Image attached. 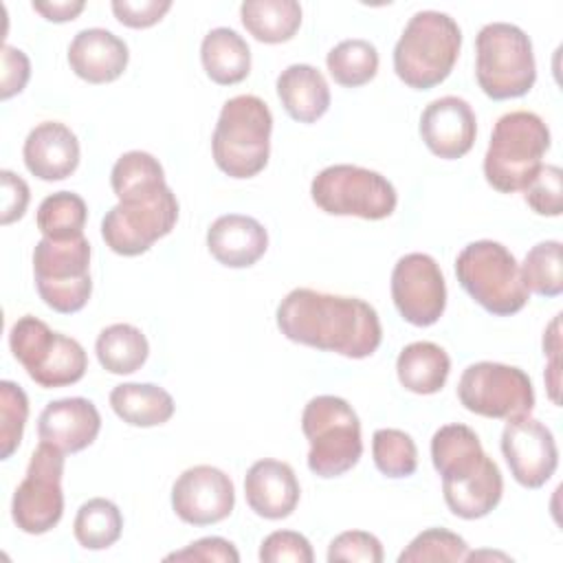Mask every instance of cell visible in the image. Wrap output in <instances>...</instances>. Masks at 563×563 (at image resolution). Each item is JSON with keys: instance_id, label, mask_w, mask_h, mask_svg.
I'll use <instances>...</instances> for the list:
<instances>
[{"instance_id": "cell-1", "label": "cell", "mask_w": 563, "mask_h": 563, "mask_svg": "<svg viewBox=\"0 0 563 563\" xmlns=\"http://www.w3.org/2000/svg\"><path fill=\"white\" fill-rule=\"evenodd\" d=\"M110 185L119 202L101 220V238L110 251L134 257L176 227L178 200L165 183L158 158L132 150L117 158Z\"/></svg>"}, {"instance_id": "cell-2", "label": "cell", "mask_w": 563, "mask_h": 563, "mask_svg": "<svg viewBox=\"0 0 563 563\" xmlns=\"http://www.w3.org/2000/svg\"><path fill=\"white\" fill-rule=\"evenodd\" d=\"M275 317L288 341L347 358H367L383 341L378 312L358 297L295 288L279 301Z\"/></svg>"}, {"instance_id": "cell-3", "label": "cell", "mask_w": 563, "mask_h": 563, "mask_svg": "<svg viewBox=\"0 0 563 563\" xmlns=\"http://www.w3.org/2000/svg\"><path fill=\"white\" fill-rule=\"evenodd\" d=\"M431 462L442 477V495L455 517L482 519L501 501V471L484 453L471 427L460 422L440 427L431 438Z\"/></svg>"}, {"instance_id": "cell-4", "label": "cell", "mask_w": 563, "mask_h": 563, "mask_svg": "<svg viewBox=\"0 0 563 563\" xmlns=\"http://www.w3.org/2000/svg\"><path fill=\"white\" fill-rule=\"evenodd\" d=\"M460 48L462 31L449 13L418 11L394 46V70L405 86L429 90L451 75Z\"/></svg>"}, {"instance_id": "cell-5", "label": "cell", "mask_w": 563, "mask_h": 563, "mask_svg": "<svg viewBox=\"0 0 563 563\" xmlns=\"http://www.w3.org/2000/svg\"><path fill=\"white\" fill-rule=\"evenodd\" d=\"M273 114L264 99L238 95L224 101L211 136L213 161L231 178L257 176L271 156Z\"/></svg>"}, {"instance_id": "cell-6", "label": "cell", "mask_w": 563, "mask_h": 563, "mask_svg": "<svg viewBox=\"0 0 563 563\" xmlns=\"http://www.w3.org/2000/svg\"><path fill=\"white\" fill-rule=\"evenodd\" d=\"M548 150L550 130L539 114L528 110L501 114L484 154L486 183L501 194L523 191L541 169Z\"/></svg>"}, {"instance_id": "cell-7", "label": "cell", "mask_w": 563, "mask_h": 563, "mask_svg": "<svg viewBox=\"0 0 563 563\" xmlns=\"http://www.w3.org/2000/svg\"><path fill=\"white\" fill-rule=\"evenodd\" d=\"M301 431L310 444L308 468L323 479L354 468L363 455L361 420L339 396H314L301 413Z\"/></svg>"}, {"instance_id": "cell-8", "label": "cell", "mask_w": 563, "mask_h": 563, "mask_svg": "<svg viewBox=\"0 0 563 563\" xmlns=\"http://www.w3.org/2000/svg\"><path fill=\"white\" fill-rule=\"evenodd\" d=\"M455 275L460 286L486 312L510 317L528 303V288L515 255L495 240H477L466 244L455 257Z\"/></svg>"}, {"instance_id": "cell-9", "label": "cell", "mask_w": 563, "mask_h": 563, "mask_svg": "<svg viewBox=\"0 0 563 563\" xmlns=\"http://www.w3.org/2000/svg\"><path fill=\"white\" fill-rule=\"evenodd\" d=\"M475 77L495 101L528 95L537 81L530 37L510 22L484 24L475 37Z\"/></svg>"}, {"instance_id": "cell-10", "label": "cell", "mask_w": 563, "mask_h": 563, "mask_svg": "<svg viewBox=\"0 0 563 563\" xmlns=\"http://www.w3.org/2000/svg\"><path fill=\"white\" fill-rule=\"evenodd\" d=\"M9 347L29 378L44 389L75 385L88 369V356L81 343L51 330L33 314H24L11 325Z\"/></svg>"}, {"instance_id": "cell-11", "label": "cell", "mask_w": 563, "mask_h": 563, "mask_svg": "<svg viewBox=\"0 0 563 563\" xmlns=\"http://www.w3.org/2000/svg\"><path fill=\"white\" fill-rule=\"evenodd\" d=\"M35 288L42 301L62 314L79 312L90 295V242L84 235L68 240L42 238L33 249Z\"/></svg>"}, {"instance_id": "cell-12", "label": "cell", "mask_w": 563, "mask_h": 563, "mask_svg": "<svg viewBox=\"0 0 563 563\" xmlns=\"http://www.w3.org/2000/svg\"><path fill=\"white\" fill-rule=\"evenodd\" d=\"M310 196L330 216H356L363 220L389 218L398 205V194L383 174L347 163L321 169L312 178Z\"/></svg>"}, {"instance_id": "cell-13", "label": "cell", "mask_w": 563, "mask_h": 563, "mask_svg": "<svg viewBox=\"0 0 563 563\" xmlns=\"http://www.w3.org/2000/svg\"><path fill=\"white\" fill-rule=\"evenodd\" d=\"M457 398L464 409L484 418L510 420L534 409L530 376L515 365L493 361L473 363L462 372Z\"/></svg>"}, {"instance_id": "cell-14", "label": "cell", "mask_w": 563, "mask_h": 563, "mask_svg": "<svg viewBox=\"0 0 563 563\" xmlns=\"http://www.w3.org/2000/svg\"><path fill=\"white\" fill-rule=\"evenodd\" d=\"M64 451L40 442L11 499V519L26 534L53 530L64 515Z\"/></svg>"}, {"instance_id": "cell-15", "label": "cell", "mask_w": 563, "mask_h": 563, "mask_svg": "<svg viewBox=\"0 0 563 563\" xmlns=\"http://www.w3.org/2000/svg\"><path fill=\"white\" fill-rule=\"evenodd\" d=\"M391 299L411 325L427 328L440 321L446 308V284L440 264L427 253L402 255L391 271Z\"/></svg>"}, {"instance_id": "cell-16", "label": "cell", "mask_w": 563, "mask_h": 563, "mask_svg": "<svg viewBox=\"0 0 563 563\" xmlns=\"http://www.w3.org/2000/svg\"><path fill=\"white\" fill-rule=\"evenodd\" d=\"M501 453L510 475L523 488H541L559 466V449L552 431L530 413L506 422Z\"/></svg>"}, {"instance_id": "cell-17", "label": "cell", "mask_w": 563, "mask_h": 563, "mask_svg": "<svg viewBox=\"0 0 563 563\" xmlns=\"http://www.w3.org/2000/svg\"><path fill=\"white\" fill-rule=\"evenodd\" d=\"M235 506L231 477L211 466L198 464L183 471L172 486V508L189 526H211L227 519Z\"/></svg>"}, {"instance_id": "cell-18", "label": "cell", "mask_w": 563, "mask_h": 563, "mask_svg": "<svg viewBox=\"0 0 563 563\" xmlns=\"http://www.w3.org/2000/svg\"><path fill=\"white\" fill-rule=\"evenodd\" d=\"M420 136L438 158H462L477 136V119L471 103L455 95L433 99L420 114Z\"/></svg>"}, {"instance_id": "cell-19", "label": "cell", "mask_w": 563, "mask_h": 563, "mask_svg": "<svg viewBox=\"0 0 563 563\" xmlns=\"http://www.w3.org/2000/svg\"><path fill=\"white\" fill-rule=\"evenodd\" d=\"M101 429V416L92 400L81 396L51 400L37 418V435L42 442L64 453H79L90 446Z\"/></svg>"}, {"instance_id": "cell-20", "label": "cell", "mask_w": 563, "mask_h": 563, "mask_svg": "<svg viewBox=\"0 0 563 563\" xmlns=\"http://www.w3.org/2000/svg\"><path fill=\"white\" fill-rule=\"evenodd\" d=\"M249 508L264 519L277 521L292 515L299 504V482L290 464L279 460H257L244 477Z\"/></svg>"}, {"instance_id": "cell-21", "label": "cell", "mask_w": 563, "mask_h": 563, "mask_svg": "<svg viewBox=\"0 0 563 563\" xmlns=\"http://www.w3.org/2000/svg\"><path fill=\"white\" fill-rule=\"evenodd\" d=\"M26 169L40 180H64L79 165V141L75 132L59 121L35 125L22 147Z\"/></svg>"}, {"instance_id": "cell-22", "label": "cell", "mask_w": 563, "mask_h": 563, "mask_svg": "<svg viewBox=\"0 0 563 563\" xmlns=\"http://www.w3.org/2000/svg\"><path fill=\"white\" fill-rule=\"evenodd\" d=\"M128 62V44L108 29H84L68 46L70 70L88 84H110L119 79Z\"/></svg>"}, {"instance_id": "cell-23", "label": "cell", "mask_w": 563, "mask_h": 563, "mask_svg": "<svg viewBox=\"0 0 563 563\" xmlns=\"http://www.w3.org/2000/svg\"><path fill=\"white\" fill-rule=\"evenodd\" d=\"M207 249L222 266L249 268L266 253L268 233L264 224L251 216L227 213L211 222Z\"/></svg>"}, {"instance_id": "cell-24", "label": "cell", "mask_w": 563, "mask_h": 563, "mask_svg": "<svg viewBox=\"0 0 563 563\" xmlns=\"http://www.w3.org/2000/svg\"><path fill=\"white\" fill-rule=\"evenodd\" d=\"M277 97L290 119L314 123L330 108V88L323 73L310 64L286 66L277 81Z\"/></svg>"}, {"instance_id": "cell-25", "label": "cell", "mask_w": 563, "mask_h": 563, "mask_svg": "<svg viewBox=\"0 0 563 563\" xmlns=\"http://www.w3.org/2000/svg\"><path fill=\"white\" fill-rule=\"evenodd\" d=\"M200 62L211 81L233 86L251 73V48L238 31L218 26L202 37Z\"/></svg>"}, {"instance_id": "cell-26", "label": "cell", "mask_w": 563, "mask_h": 563, "mask_svg": "<svg viewBox=\"0 0 563 563\" xmlns=\"http://www.w3.org/2000/svg\"><path fill=\"white\" fill-rule=\"evenodd\" d=\"M451 358L438 343L413 341L405 345L396 358V374L400 385L420 396L438 394L449 378Z\"/></svg>"}, {"instance_id": "cell-27", "label": "cell", "mask_w": 563, "mask_h": 563, "mask_svg": "<svg viewBox=\"0 0 563 563\" xmlns=\"http://www.w3.org/2000/svg\"><path fill=\"white\" fill-rule=\"evenodd\" d=\"M112 411L130 427H158L174 416V398L154 383H121L110 391Z\"/></svg>"}, {"instance_id": "cell-28", "label": "cell", "mask_w": 563, "mask_h": 563, "mask_svg": "<svg viewBox=\"0 0 563 563\" xmlns=\"http://www.w3.org/2000/svg\"><path fill=\"white\" fill-rule=\"evenodd\" d=\"M244 29L264 44H282L301 26V7L295 0H246L240 4Z\"/></svg>"}, {"instance_id": "cell-29", "label": "cell", "mask_w": 563, "mask_h": 563, "mask_svg": "<svg viewBox=\"0 0 563 563\" xmlns=\"http://www.w3.org/2000/svg\"><path fill=\"white\" fill-rule=\"evenodd\" d=\"M101 367L110 374H132L143 367L150 354L145 334L132 323H112L103 328L95 341Z\"/></svg>"}, {"instance_id": "cell-30", "label": "cell", "mask_w": 563, "mask_h": 563, "mask_svg": "<svg viewBox=\"0 0 563 563\" xmlns=\"http://www.w3.org/2000/svg\"><path fill=\"white\" fill-rule=\"evenodd\" d=\"M123 532V515L119 506L106 497L84 501L73 521V534L86 550H106L119 541Z\"/></svg>"}, {"instance_id": "cell-31", "label": "cell", "mask_w": 563, "mask_h": 563, "mask_svg": "<svg viewBox=\"0 0 563 563\" xmlns=\"http://www.w3.org/2000/svg\"><path fill=\"white\" fill-rule=\"evenodd\" d=\"M88 220V207L75 191H55L46 196L35 213V224L42 238L68 240L84 235Z\"/></svg>"}, {"instance_id": "cell-32", "label": "cell", "mask_w": 563, "mask_h": 563, "mask_svg": "<svg viewBox=\"0 0 563 563\" xmlns=\"http://www.w3.org/2000/svg\"><path fill=\"white\" fill-rule=\"evenodd\" d=\"M332 79L345 88H358L378 73V51L372 42L352 37L339 42L325 57Z\"/></svg>"}, {"instance_id": "cell-33", "label": "cell", "mask_w": 563, "mask_h": 563, "mask_svg": "<svg viewBox=\"0 0 563 563\" xmlns=\"http://www.w3.org/2000/svg\"><path fill=\"white\" fill-rule=\"evenodd\" d=\"M519 268L528 292H534L539 297H559L563 292V262L559 240H545L534 244L526 253Z\"/></svg>"}, {"instance_id": "cell-34", "label": "cell", "mask_w": 563, "mask_h": 563, "mask_svg": "<svg viewBox=\"0 0 563 563\" xmlns=\"http://www.w3.org/2000/svg\"><path fill=\"white\" fill-rule=\"evenodd\" d=\"M372 457L376 468L391 479L409 477L418 468V449L409 433L400 429H378L372 435Z\"/></svg>"}, {"instance_id": "cell-35", "label": "cell", "mask_w": 563, "mask_h": 563, "mask_svg": "<svg viewBox=\"0 0 563 563\" xmlns=\"http://www.w3.org/2000/svg\"><path fill=\"white\" fill-rule=\"evenodd\" d=\"M466 541L446 528H427L411 539V543L398 554V563H427L466 561Z\"/></svg>"}, {"instance_id": "cell-36", "label": "cell", "mask_w": 563, "mask_h": 563, "mask_svg": "<svg viewBox=\"0 0 563 563\" xmlns=\"http://www.w3.org/2000/svg\"><path fill=\"white\" fill-rule=\"evenodd\" d=\"M29 418V398L13 380L0 383V457L9 460L24 435Z\"/></svg>"}, {"instance_id": "cell-37", "label": "cell", "mask_w": 563, "mask_h": 563, "mask_svg": "<svg viewBox=\"0 0 563 563\" xmlns=\"http://www.w3.org/2000/svg\"><path fill=\"white\" fill-rule=\"evenodd\" d=\"M528 207L548 218H556L563 211V172L556 165H541L537 176L523 189Z\"/></svg>"}, {"instance_id": "cell-38", "label": "cell", "mask_w": 563, "mask_h": 563, "mask_svg": "<svg viewBox=\"0 0 563 563\" xmlns=\"http://www.w3.org/2000/svg\"><path fill=\"white\" fill-rule=\"evenodd\" d=\"M330 563H380L383 545L378 537L365 530H345L336 534L328 545Z\"/></svg>"}, {"instance_id": "cell-39", "label": "cell", "mask_w": 563, "mask_h": 563, "mask_svg": "<svg viewBox=\"0 0 563 563\" xmlns=\"http://www.w3.org/2000/svg\"><path fill=\"white\" fill-rule=\"evenodd\" d=\"M262 563H312L314 552L310 541L295 530H275L260 545Z\"/></svg>"}, {"instance_id": "cell-40", "label": "cell", "mask_w": 563, "mask_h": 563, "mask_svg": "<svg viewBox=\"0 0 563 563\" xmlns=\"http://www.w3.org/2000/svg\"><path fill=\"white\" fill-rule=\"evenodd\" d=\"M114 18L130 29H147L163 20V15L172 9L169 0H114L112 4Z\"/></svg>"}, {"instance_id": "cell-41", "label": "cell", "mask_w": 563, "mask_h": 563, "mask_svg": "<svg viewBox=\"0 0 563 563\" xmlns=\"http://www.w3.org/2000/svg\"><path fill=\"white\" fill-rule=\"evenodd\" d=\"M165 561H205V563H238L240 554L235 545L222 537H202L187 548L172 552Z\"/></svg>"}, {"instance_id": "cell-42", "label": "cell", "mask_w": 563, "mask_h": 563, "mask_svg": "<svg viewBox=\"0 0 563 563\" xmlns=\"http://www.w3.org/2000/svg\"><path fill=\"white\" fill-rule=\"evenodd\" d=\"M31 77V62L24 51L4 44L2 46V84H0V99L7 101L13 95L22 92Z\"/></svg>"}, {"instance_id": "cell-43", "label": "cell", "mask_w": 563, "mask_h": 563, "mask_svg": "<svg viewBox=\"0 0 563 563\" xmlns=\"http://www.w3.org/2000/svg\"><path fill=\"white\" fill-rule=\"evenodd\" d=\"M0 183H2V218L0 222L7 227L15 220H20L29 207V185L22 176H18L11 169L0 172Z\"/></svg>"}, {"instance_id": "cell-44", "label": "cell", "mask_w": 563, "mask_h": 563, "mask_svg": "<svg viewBox=\"0 0 563 563\" xmlns=\"http://www.w3.org/2000/svg\"><path fill=\"white\" fill-rule=\"evenodd\" d=\"M86 9L84 0H53V2H33V11H37L48 22H68L75 20Z\"/></svg>"}]
</instances>
